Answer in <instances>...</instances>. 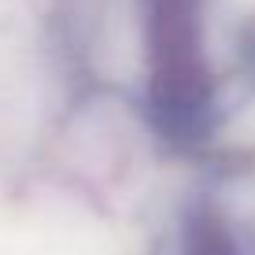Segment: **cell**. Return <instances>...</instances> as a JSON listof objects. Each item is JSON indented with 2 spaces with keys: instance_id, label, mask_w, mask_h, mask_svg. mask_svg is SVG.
<instances>
[{
  "instance_id": "6da1fadb",
  "label": "cell",
  "mask_w": 255,
  "mask_h": 255,
  "mask_svg": "<svg viewBox=\"0 0 255 255\" xmlns=\"http://www.w3.org/2000/svg\"><path fill=\"white\" fill-rule=\"evenodd\" d=\"M144 41V111L170 148L215 133L218 96L207 59V0H137Z\"/></svg>"
},
{
  "instance_id": "7a4b0ae2",
  "label": "cell",
  "mask_w": 255,
  "mask_h": 255,
  "mask_svg": "<svg viewBox=\"0 0 255 255\" xmlns=\"http://www.w3.org/2000/svg\"><path fill=\"white\" fill-rule=\"evenodd\" d=\"M159 255H255L248 237L233 226L226 207L215 196H192L174 218V230L163 241Z\"/></svg>"
}]
</instances>
